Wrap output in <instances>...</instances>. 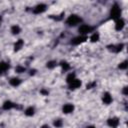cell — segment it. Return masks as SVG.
I'll return each mask as SVG.
<instances>
[{"instance_id": "6da1fadb", "label": "cell", "mask_w": 128, "mask_h": 128, "mask_svg": "<svg viewBox=\"0 0 128 128\" xmlns=\"http://www.w3.org/2000/svg\"><path fill=\"white\" fill-rule=\"evenodd\" d=\"M67 24L70 25V26H75V25H77L79 22H81V18L80 17H78L77 15H70L69 17H68L67 19Z\"/></svg>"}, {"instance_id": "7a4b0ae2", "label": "cell", "mask_w": 128, "mask_h": 128, "mask_svg": "<svg viewBox=\"0 0 128 128\" xmlns=\"http://www.w3.org/2000/svg\"><path fill=\"white\" fill-rule=\"evenodd\" d=\"M111 17L113 19H119V17H120V8L118 7L117 4H115L112 9H111Z\"/></svg>"}, {"instance_id": "3957f363", "label": "cell", "mask_w": 128, "mask_h": 128, "mask_svg": "<svg viewBox=\"0 0 128 128\" xmlns=\"http://www.w3.org/2000/svg\"><path fill=\"white\" fill-rule=\"evenodd\" d=\"M91 31H92V27L88 26V25H81L79 27V33L82 34V35H85V34H87Z\"/></svg>"}, {"instance_id": "277c9868", "label": "cell", "mask_w": 128, "mask_h": 128, "mask_svg": "<svg viewBox=\"0 0 128 128\" xmlns=\"http://www.w3.org/2000/svg\"><path fill=\"white\" fill-rule=\"evenodd\" d=\"M108 125L110 126V127H112V128H116L117 126H118V124H119V120H118V118H116V117H114V118H110V119H108Z\"/></svg>"}, {"instance_id": "5b68a950", "label": "cell", "mask_w": 128, "mask_h": 128, "mask_svg": "<svg viewBox=\"0 0 128 128\" xmlns=\"http://www.w3.org/2000/svg\"><path fill=\"white\" fill-rule=\"evenodd\" d=\"M46 10V5L45 4H39L37 5L35 8H34V13H36V14H39V13H42V12H44Z\"/></svg>"}, {"instance_id": "8992f818", "label": "cell", "mask_w": 128, "mask_h": 128, "mask_svg": "<svg viewBox=\"0 0 128 128\" xmlns=\"http://www.w3.org/2000/svg\"><path fill=\"white\" fill-rule=\"evenodd\" d=\"M85 40H86V37H85V36H79V37L74 38L71 41V43L74 44V45H77V44H80V43H82V42H84Z\"/></svg>"}, {"instance_id": "52a82bcc", "label": "cell", "mask_w": 128, "mask_h": 128, "mask_svg": "<svg viewBox=\"0 0 128 128\" xmlns=\"http://www.w3.org/2000/svg\"><path fill=\"white\" fill-rule=\"evenodd\" d=\"M103 102L105 104H110L112 102V97H111V95H110V93H108V92H106V93H104V95H103Z\"/></svg>"}, {"instance_id": "ba28073f", "label": "cell", "mask_w": 128, "mask_h": 128, "mask_svg": "<svg viewBox=\"0 0 128 128\" xmlns=\"http://www.w3.org/2000/svg\"><path fill=\"white\" fill-rule=\"evenodd\" d=\"M81 86V81L78 80V79H75L74 81H72L70 84H69V87L70 89H76V88H78Z\"/></svg>"}, {"instance_id": "9c48e42d", "label": "cell", "mask_w": 128, "mask_h": 128, "mask_svg": "<svg viewBox=\"0 0 128 128\" xmlns=\"http://www.w3.org/2000/svg\"><path fill=\"white\" fill-rule=\"evenodd\" d=\"M74 110V106L72 104H66L63 106V112L68 114V113H71Z\"/></svg>"}, {"instance_id": "30bf717a", "label": "cell", "mask_w": 128, "mask_h": 128, "mask_svg": "<svg viewBox=\"0 0 128 128\" xmlns=\"http://www.w3.org/2000/svg\"><path fill=\"white\" fill-rule=\"evenodd\" d=\"M124 27V21L122 19H117L116 24H115V28L116 30H121Z\"/></svg>"}, {"instance_id": "8fae6325", "label": "cell", "mask_w": 128, "mask_h": 128, "mask_svg": "<svg viewBox=\"0 0 128 128\" xmlns=\"http://www.w3.org/2000/svg\"><path fill=\"white\" fill-rule=\"evenodd\" d=\"M13 107H15V104L12 103L11 101H6L5 103L3 104V109H5V110H9V109H11Z\"/></svg>"}, {"instance_id": "7c38bea8", "label": "cell", "mask_w": 128, "mask_h": 128, "mask_svg": "<svg viewBox=\"0 0 128 128\" xmlns=\"http://www.w3.org/2000/svg\"><path fill=\"white\" fill-rule=\"evenodd\" d=\"M23 44H24L23 40H22V39H19V40L15 43V45H14V49H15V51H18L19 49H21L22 46H23Z\"/></svg>"}, {"instance_id": "4fadbf2b", "label": "cell", "mask_w": 128, "mask_h": 128, "mask_svg": "<svg viewBox=\"0 0 128 128\" xmlns=\"http://www.w3.org/2000/svg\"><path fill=\"white\" fill-rule=\"evenodd\" d=\"M21 83V80L19 78H12L10 80V84L12 86H18V85Z\"/></svg>"}, {"instance_id": "5bb4252c", "label": "cell", "mask_w": 128, "mask_h": 128, "mask_svg": "<svg viewBox=\"0 0 128 128\" xmlns=\"http://www.w3.org/2000/svg\"><path fill=\"white\" fill-rule=\"evenodd\" d=\"M75 79H76V78H75V74H74V73H70L69 75H68V76H67V78H66V80H67V82H68V83H69V84H70V83H71L72 81H74Z\"/></svg>"}, {"instance_id": "9a60e30c", "label": "cell", "mask_w": 128, "mask_h": 128, "mask_svg": "<svg viewBox=\"0 0 128 128\" xmlns=\"http://www.w3.org/2000/svg\"><path fill=\"white\" fill-rule=\"evenodd\" d=\"M25 114L27 116H32L34 114V108L33 107H28L26 110H25Z\"/></svg>"}, {"instance_id": "2e32d148", "label": "cell", "mask_w": 128, "mask_h": 128, "mask_svg": "<svg viewBox=\"0 0 128 128\" xmlns=\"http://www.w3.org/2000/svg\"><path fill=\"white\" fill-rule=\"evenodd\" d=\"M8 68H9V65H8L7 63H5V62H1V63H0V70H1L2 72L5 71V70H7Z\"/></svg>"}, {"instance_id": "e0dca14e", "label": "cell", "mask_w": 128, "mask_h": 128, "mask_svg": "<svg viewBox=\"0 0 128 128\" xmlns=\"http://www.w3.org/2000/svg\"><path fill=\"white\" fill-rule=\"evenodd\" d=\"M11 32L13 34H18L20 32V27L19 26H17V25H14V26L11 27Z\"/></svg>"}, {"instance_id": "ac0fdd59", "label": "cell", "mask_w": 128, "mask_h": 128, "mask_svg": "<svg viewBox=\"0 0 128 128\" xmlns=\"http://www.w3.org/2000/svg\"><path fill=\"white\" fill-rule=\"evenodd\" d=\"M90 40H91L92 42H97V41L99 40V34H98V33H94V34H93V35L91 36Z\"/></svg>"}, {"instance_id": "d6986e66", "label": "cell", "mask_w": 128, "mask_h": 128, "mask_svg": "<svg viewBox=\"0 0 128 128\" xmlns=\"http://www.w3.org/2000/svg\"><path fill=\"white\" fill-rule=\"evenodd\" d=\"M56 66V61H49L47 63V67L50 68V69H52V68H54Z\"/></svg>"}, {"instance_id": "ffe728a7", "label": "cell", "mask_w": 128, "mask_h": 128, "mask_svg": "<svg viewBox=\"0 0 128 128\" xmlns=\"http://www.w3.org/2000/svg\"><path fill=\"white\" fill-rule=\"evenodd\" d=\"M127 66H128V62L127 61H124V62L119 64V68H120V69H126Z\"/></svg>"}, {"instance_id": "44dd1931", "label": "cell", "mask_w": 128, "mask_h": 128, "mask_svg": "<svg viewBox=\"0 0 128 128\" xmlns=\"http://www.w3.org/2000/svg\"><path fill=\"white\" fill-rule=\"evenodd\" d=\"M54 126L55 127H61L62 126V120H61V119H57V120L54 122Z\"/></svg>"}, {"instance_id": "7402d4cb", "label": "cell", "mask_w": 128, "mask_h": 128, "mask_svg": "<svg viewBox=\"0 0 128 128\" xmlns=\"http://www.w3.org/2000/svg\"><path fill=\"white\" fill-rule=\"evenodd\" d=\"M61 66H62V68L64 70H68L70 68V66H69V64H68L67 62H62L61 63Z\"/></svg>"}, {"instance_id": "603a6c76", "label": "cell", "mask_w": 128, "mask_h": 128, "mask_svg": "<svg viewBox=\"0 0 128 128\" xmlns=\"http://www.w3.org/2000/svg\"><path fill=\"white\" fill-rule=\"evenodd\" d=\"M25 71V68L22 67V66H17L16 67V72H18V73H22Z\"/></svg>"}, {"instance_id": "cb8c5ba5", "label": "cell", "mask_w": 128, "mask_h": 128, "mask_svg": "<svg viewBox=\"0 0 128 128\" xmlns=\"http://www.w3.org/2000/svg\"><path fill=\"white\" fill-rule=\"evenodd\" d=\"M95 86V82H93V83H90L87 85V89H91L92 87H94Z\"/></svg>"}, {"instance_id": "d4e9b609", "label": "cell", "mask_w": 128, "mask_h": 128, "mask_svg": "<svg viewBox=\"0 0 128 128\" xmlns=\"http://www.w3.org/2000/svg\"><path fill=\"white\" fill-rule=\"evenodd\" d=\"M41 93H42V94L47 95V94H48V91H46V90H41Z\"/></svg>"}, {"instance_id": "484cf974", "label": "cell", "mask_w": 128, "mask_h": 128, "mask_svg": "<svg viewBox=\"0 0 128 128\" xmlns=\"http://www.w3.org/2000/svg\"><path fill=\"white\" fill-rule=\"evenodd\" d=\"M127 89H128L127 87H124V89H123V93L125 95H127Z\"/></svg>"}, {"instance_id": "4316f807", "label": "cell", "mask_w": 128, "mask_h": 128, "mask_svg": "<svg viewBox=\"0 0 128 128\" xmlns=\"http://www.w3.org/2000/svg\"><path fill=\"white\" fill-rule=\"evenodd\" d=\"M42 128H49V126H47V125H44V126L42 127Z\"/></svg>"}, {"instance_id": "83f0119b", "label": "cell", "mask_w": 128, "mask_h": 128, "mask_svg": "<svg viewBox=\"0 0 128 128\" xmlns=\"http://www.w3.org/2000/svg\"><path fill=\"white\" fill-rule=\"evenodd\" d=\"M87 128H95V127H94V126H88Z\"/></svg>"}, {"instance_id": "f1b7e54d", "label": "cell", "mask_w": 128, "mask_h": 128, "mask_svg": "<svg viewBox=\"0 0 128 128\" xmlns=\"http://www.w3.org/2000/svg\"><path fill=\"white\" fill-rule=\"evenodd\" d=\"M1 72H2V71H1V70H0V74H1Z\"/></svg>"}, {"instance_id": "f546056e", "label": "cell", "mask_w": 128, "mask_h": 128, "mask_svg": "<svg viewBox=\"0 0 128 128\" xmlns=\"http://www.w3.org/2000/svg\"><path fill=\"white\" fill-rule=\"evenodd\" d=\"M0 23H1V19H0Z\"/></svg>"}]
</instances>
